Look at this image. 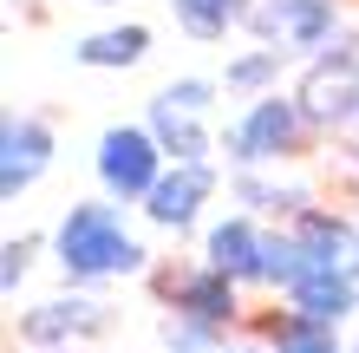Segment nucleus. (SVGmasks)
I'll use <instances>...</instances> for the list:
<instances>
[{
    "mask_svg": "<svg viewBox=\"0 0 359 353\" xmlns=\"http://www.w3.org/2000/svg\"><path fill=\"white\" fill-rule=\"evenodd\" d=\"M53 255L66 268L72 288H98V281H131V275H151V248L131 236L124 222V203L111 197H86L59 216L53 229Z\"/></svg>",
    "mask_w": 359,
    "mask_h": 353,
    "instance_id": "f257e3e1",
    "label": "nucleus"
},
{
    "mask_svg": "<svg viewBox=\"0 0 359 353\" xmlns=\"http://www.w3.org/2000/svg\"><path fill=\"white\" fill-rule=\"evenodd\" d=\"M301 131H307L301 105H294V98H281V92H268V98H255V105L229 124L222 151H229V164H236V171H268V164L294 157Z\"/></svg>",
    "mask_w": 359,
    "mask_h": 353,
    "instance_id": "f03ea898",
    "label": "nucleus"
},
{
    "mask_svg": "<svg viewBox=\"0 0 359 353\" xmlns=\"http://www.w3.org/2000/svg\"><path fill=\"white\" fill-rule=\"evenodd\" d=\"M294 105L313 131H346L359 124V39H340L333 53H320L294 92Z\"/></svg>",
    "mask_w": 359,
    "mask_h": 353,
    "instance_id": "7ed1b4c3",
    "label": "nucleus"
},
{
    "mask_svg": "<svg viewBox=\"0 0 359 353\" xmlns=\"http://www.w3.org/2000/svg\"><path fill=\"white\" fill-rule=\"evenodd\" d=\"M163 177V144L151 138V124H111L98 138V183L111 203H144Z\"/></svg>",
    "mask_w": 359,
    "mask_h": 353,
    "instance_id": "20e7f679",
    "label": "nucleus"
},
{
    "mask_svg": "<svg viewBox=\"0 0 359 353\" xmlns=\"http://www.w3.org/2000/svg\"><path fill=\"white\" fill-rule=\"evenodd\" d=\"M104 327H111V307H104L98 295H86V288H72V295H53L20 314V340H27L33 353H72L98 340Z\"/></svg>",
    "mask_w": 359,
    "mask_h": 353,
    "instance_id": "39448f33",
    "label": "nucleus"
},
{
    "mask_svg": "<svg viewBox=\"0 0 359 353\" xmlns=\"http://www.w3.org/2000/svg\"><path fill=\"white\" fill-rule=\"evenodd\" d=\"M163 295H170L177 321H203V327H222V334H236L242 321V281L209 262H183L177 275H163Z\"/></svg>",
    "mask_w": 359,
    "mask_h": 353,
    "instance_id": "423d86ee",
    "label": "nucleus"
},
{
    "mask_svg": "<svg viewBox=\"0 0 359 353\" xmlns=\"http://www.w3.org/2000/svg\"><path fill=\"white\" fill-rule=\"evenodd\" d=\"M287 229H294V242H301V255H307V275L359 281V216H340V210H320V203H313Z\"/></svg>",
    "mask_w": 359,
    "mask_h": 353,
    "instance_id": "0eeeda50",
    "label": "nucleus"
},
{
    "mask_svg": "<svg viewBox=\"0 0 359 353\" xmlns=\"http://www.w3.org/2000/svg\"><path fill=\"white\" fill-rule=\"evenodd\" d=\"M46 164H53V124L33 118V112L7 118V131H0V197L20 203L39 177H46Z\"/></svg>",
    "mask_w": 359,
    "mask_h": 353,
    "instance_id": "6e6552de",
    "label": "nucleus"
},
{
    "mask_svg": "<svg viewBox=\"0 0 359 353\" xmlns=\"http://www.w3.org/2000/svg\"><path fill=\"white\" fill-rule=\"evenodd\" d=\"M222 171L216 164H170V171L157 177V190L144 197V216L157 222V229H189V222L203 216V203L216 197Z\"/></svg>",
    "mask_w": 359,
    "mask_h": 353,
    "instance_id": "1a4fd4ad",
    "label": "nucleus"
},
{
    "mask_svg": "<svg viewBox=\"0 0 359 353\" xmlns=\"http://www.w3.org/2000/svg\"><path fill=\"white\" fill-rule=\"evenodd\" d=\"M281 307H294V314H307L320 327H346V321H359V281H346V275H301L281 295Z\"/></svg>",
    "mask_w": 359,
    "mask_h": 353,
    "instance_id": "9d476101",
    "label": "nucleus"
},
{
    "mask_svg": "<svg viewBox=\"0 0 359 353\" xmlns=\"http://www.w3.org/2000/svg\"><path fill=\"white\" fill-rule=\"evenodd\" d=\"M255 255H262V222L248 216V210L222 216L216 229L203 236V262L222 268V275H236V281H255Z\"/></svg>",
    "mask_w": 359,
    "mask_h": 353,
    "instance_id": "9b49d317",
    "label": "nucleus"
},
{
    "mask_svg": "<svg viewBox=\"0 0 359 353\" xmlns=\"http://www.w3.org/2000/svg\"><path fill=\"white\" fill-rule=\"evenodd\" d=\"M236 197L248 216H281V222H301L313 210V190L307 183H274L262 171H236Z\"/></svg>",
    "mask_w": 359,
    "mask_h": 353,
    "instance_id": "f8f14e48",
    "label": "nucleus"
},
{
    "mask_svg": "<svg viewBox=\"0 0 359 353\" xmlns=\"http://www.w3.org/2000/svg\"><path fill=\"white\" fill-rule=\"evenodd\" d=\"M151 138L163 144V157L170 164H209V131H203V118L196 112H177V105H163V98H151Z\"/></svg>",
    "mask_w": 359,
    "mask_h": 353,
    "instance_id": "ddd939ff",
    "label": "nucleus"
},
{
    "mask_svg": "<svg viewBox=\"0 0 359 353\" xmlns=\"http://www.w3.org/2000/svg\"><path fill=\"white\" fill-rule=\"evenodd\" d=\"M262 340H268V353H353L340 340V327H320V321L294 314V307H274L268 327H262Z\"/></svg>",
    "mask_w": 359,
    "mask_h": 353,
    "instance_id": "4468645a",
    "label": "nucleus"
},
{
    "mask_svg": "<svg viewBox=\"0 0 359 353\" xmlns=\"http://www.w3.org/2000/svg\"><path fill=\"white\" fill-rule=\"evenodd\" d=\"M301 275H307V255H301V242H294V229H287V222H281V229H262V255H255V281H248V288L287 295Z\"/></svg>",
    "mask_w": 359,
    "mask_h": 353,
    "instance_id": "2eb2a0df",
    "label": "nucleus"
},
{
    "mask_svg": "<svg viewBox=\"0 0 359 353\" xmlns=\"http://www.w3.org/2000/svg\"><path fill=\"white\" fill-rule=\"evenodd\" d=\"M170 13H177V27L189 39H222L229 27H248V13H255V0H170Z\"/></svg>",
    "mask_w": 359,
    "mask_h": 353,
    "instance_id": "dca6fc26",
    "label": "nucleus"
},
{
    "mask_svg": "<svg viewBox=\"0 0 359 353\" xmlns=\"http://www.w3.org/2000/svg\"><path fill=\"white\" fill-rule=\"evenodd\" d=\"M79 66H98V72H118V66H137L144 53H151V33L144 27H111V33H92L79 39Z\"/></svg>",
    "mask_w": 359,
    "mask_h": 353,
    "instance_id": "f3484780",
    "label": "nucleus"
},
{
    "mask_svg": "<svg viewBox=\"0 0 359 353\" xmlns=\"http://www.w3.org/2000/svg\"><path fill=\"white\" fill-rule=\"evenodd\" d=\"M313 0H255V13H248V27H255L262 46H281V39H294V27L307 20ZM287 53V46H281Z\"/></svg>",
    "mask_w": 359,
    "mask_h": 353,
    "instance_id": "a211bd4d",
    "label": "nucleus"
},
{
    "mask_svg": "<svg viewBox=\"0 0 359 353\" xmlns=\"http://www.w3.org/2000/svg\"><path fill=\"white\" fill-rule=\"evenodd\" d=\"M274 79H281V46H262V53L229 59L222 86H229V92H255V98H268V86H274Z\"/></svg>",
    "mask_w": 359,
    "mask_h": 353,
    "instance_id": "6ab92c4d",
    "label": "nucleus"
},
{
    "mask_svg": "<svg viewBox=\"0 0 359 353\" xmlns=\"http://www.w3.org/2000/svg\"><path fill=\"white\" fill-rule=\"evenodd\" d=\"M229 340L236 334H222V327H203V321H163V353H229Z\"/></svg>",
    "mask_w": 359,
    "mask_h": 353,
    "instance_id": "aec40b11",
    "label": "nucleus"
},
{
    "mask_svg": "<svg viewBox=\"0 0 359 353\" xmlns=\"http://www.w3.org/2000/svg\"><path fill=\"white\" fill-rule=\"evenodd\" d=\"M333 27H340L333 0H313V7H307V20H301V27H294V39H287V53H327Z\"/></svg>",
    "mask_w": 359,
    "mask_h": 353,
    "instance_id": "412c9836",
    "label": "nucleus"
},
{
    "mask_svg": "<svg viewBox=\"0 0 359 353\" xmlns=\"http://www.w3.org/2000/svg\"><path fill=\"white\" fill-rule=\"evenodd\" d=\"M33 255H39V236H13L0 248V295H20V281L33 275Z\"/></svg>",
    "mask_w": 359,
    "mask_h": 353,
    "instance_id": "4be33fe9",
    "label": "nucleus"
},
{
    "mask_svg": "<svg viewBox=\"0 0 359 353\" xmlns=\"http://www.w3.org/2000/svg\"><path fill=\"white\" fill-rule=\"evenodd\" d=\"M157 98H163V105H177V112H196V118H203L209 105H216V86H209V79H170Z\"/></svg>",
    "mask_w": 359,
    "mask_h": 353,
    "instance_id": "5701e85b",
    "label": "nucleus"
},
{
    "mask_svg": "<svg viewBox=\"0 0 359 353\" xmlns=\"http://www.w3.org/2000/svg\"><path fill=\"white\" fill-rule=\"evenodd\" d=\"M92 7H111V0H92Z\"/></svg>",
    "mask_w": 359,
    "mask_h": 353,
    "instance_id": "b1692460",
    "label": "nucleus"
},
{
    "mask_svg": "<svg viewBox=\"0 0 359 353\" xmlns=\"http://www.w3.org/2000/svg\"><path fill=\"white\" fill-rule=\"evenodd\" d=\"M353 327H359V321H353Z\"/></svg>",
    "mask_w": 359,
    "mask_h": 353,
    "instance_id": "393cba45",
    "label": "nucleus"
},
{
    "mask_svg": "<svg viewBox=\"0 0 359 353\" xmlns=\"http://www.w3.org/2000/svg\"><path fill=\"white\" fill-rule=\"evenodd\" d=\"M72 353H79V347H72Z\"/></svg>",
    "mask_w": 359,
    "mask_h": 353,
    "instance_id": "a878e982",
    "label": "nucleus"
}]
</instances>
